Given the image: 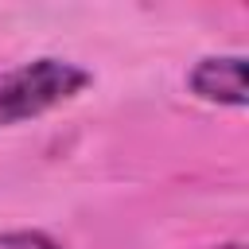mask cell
Listing matches in <instances>:
<instances>
[{"mask_svg":"<svg viewBox=\"0 0 249 249\" xmlns=\"http://www.w3.org/2000/svg\"><path fill=\"white\" fill-rule=\"evenodd\" d=\"M218 249H245L241 241H230V245H218Z\"/></svg>","mask_w":249,"mask_h":249,"instance_id":"277c9868","label":"cell"},{"mask_svg":"<svg viewBox=\"0 0 249 249\" xmlns=\"http://www.w3.org/2000/svg\"><path fill=\"white\" fill-rule=\"evenodd\" d=\"M0 249H62V245H58V241H51L47 233L16 230V233H0Z\"/></svg>","mask_w":249,"mask_h":249,"instance_id":"3957f363","label":"cell"},{"mask_svg":"<svg viewBox=\"0 0 249 249\" xmlns=\"http://www.w3.org/2000/svg\"><path fill=\"white\" fill-rule=\"evenodd\" d=\"M191 89L202 101L218 105H245V58L241 54H222V58H198L191 70Z\"/></svg>","mask_w":249,"mask_h":249,"instance_id":"7a4b0ae2","label":"cell"},{"mask_svg":"<svg viewBox=\"0 0 249 249\" xmlns=\"http://www.w3.org/2000/svg\"><path fill=\"white\" fill-rule=\"evenodd\" d=\"M89 86V70L66 58H35L0 78V124L39 117Z\"/></svg>","mask_w":249,"mask_h":249,"instance_id":"6da1fadb","label":"cell"}]
</instances>
